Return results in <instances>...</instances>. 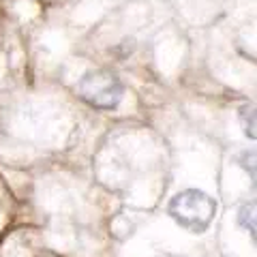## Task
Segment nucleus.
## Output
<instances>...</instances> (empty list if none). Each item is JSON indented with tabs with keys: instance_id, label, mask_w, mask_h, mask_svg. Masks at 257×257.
<instances>
[{
	"instance_id": "nucleus-2",
	"label": "nucleus",
	"mask_w": 257,
	"mask_h": 257,
	"mask_svg": "<svg viewBox=\"0 0 257 257\" xmlns=\"http://www.w3.org/2000/svg\"><path fill=\"white\" fill-rule=\"evenodd\" d=\"M79 99L94 109H114L124 96V86L111 71L94 69L82 75L77 82Z\"/></svg>"
},
{
	"instance_id": "nucleus-1",
	"label": "nucleus",
	"mask_w": 257,
	"mask_h": 257,
	"mask_svg": "<svg viewBox=\"0 0 257 257\" xmlns=\"http://www.w3.org/2000/svg\"><path fill=\"white\" fill-rule=\"evenodd\" d=\"M167 214L191 234H202L210 227L216 214V202L199 189H184L170 199Z\"/></svg>"
},
{
	"instance_id": "nucleus-4",
	"label": "nucleus",
	"mask_w": 257,
	"mask_h": 257,
	"mask_svg": "<svg viewBox=\"0 0 257 257\" xmlns=\"http://www.w3.org/2000/svg\"><path fill=\"white\" fill-rule=\"evenodd\" d=\"M238 223L242 225L246 231H251V236L255 238V204H244L238 210Z\"/></svg>"
},
{
	"instance_id": "nucleus-3",
	"label": "nucleus",
	"mask_w": 257,
	"mask_h": 257,
	"mask_svg": "<svg viewBox=\"0 0 257 257\" xmlns=\"http://www.w3.org/2000/svg\"><path fill=\"white\" fill-rule=\"evenodd\" d=\"M238 118H240V124H242V131L248 140H255V109L253 105H242L238 111Z\"/></svg>"
},
{
	"instance_id": "nucleus-5",
	"label": "nucleus",
	"mask_w": 257,
	"mask_h": 257,
	"mask_svg": "<svg viewBox=\"0 0 257 257\" xmlns=\"http://www.w3.org/2000/svg\"><path fill=\"white\" fill-rule=\"evenodd\" d=\"M172 257H178V255H172Z\"/></svg>"
}]
</instances>
